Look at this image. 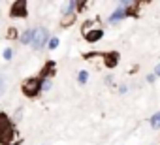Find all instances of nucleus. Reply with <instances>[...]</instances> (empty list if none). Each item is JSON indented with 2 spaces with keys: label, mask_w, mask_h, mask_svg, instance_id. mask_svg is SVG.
Here are the masks:
<instances>
[{
  "label": "nucleus",
  "mask_w": 160,
  "mask_h": 145,
  "mask_svg": "<svg viewBox=\"0 0 160 145\" xmlns=\"http://www.w3.org/2000/svg\"><path fill=\"white\" fill-rule=\"evenodd\" d=\"M21 143L23 138H19L15 122L8 113L0 111V145H21Z\"/></svg>",
  "instance_id": "1"
},
{
  "label": "nucleus",
  "mask_w": 160,
  "mask_h": 145,
  "mask_svg": "<svg viewBox=\"0 0 160 145\" xmlns=\"http://www.w3.org/2000/svg\"><path fill=\"white\" fill-rule=\"evenodd\" d=\"M21 92H23L27 98H36V96H40V92H42V79H40L38 76L27 78V79L21 83Z\"/></svg>",
  "instance_id": "2"
},
{
  "label": "nucleus",
  "mask_w": 160,
  "mask_h": 145,
  "mask_svg": "<svg viewBox=\"0 0 160 145\" xmlns=\"http://www.w3.org/2000/svg\"><path fill=\"white\" fill-rule=\"evenodd\" d=\"M49 43V30L45 27H36L34 28V38H32V49L34 51H42L43 47H47Z\"/></svg>",
  "instance_id": "3"
},
{
  "label": "nucleus",
  "mask_w": 160,
  "mask_h": 145,
  "mask_svg": "<svg viewBox=\"0 0 160 145\" xmlns=\"http://www.w3.org/2000/svg\"><path fill=\"white\" fill-rule=\"evenodd\" d=\"M28 15V2L27 0H15L10 6V17L13 19H25Z\"/></svg>",
  "instance_id": "4"
},
{
  "label": "nucleus",
  "mask_w": 160,
  "mask_h": 145,
  "mask_svg": "<svg viewBox=\"0 0 160 145\" xmlns=\"http://www.w3.org/2000/svg\"><path fill=\"white\" fill-rule=\"evenodd\" d=\"M55 74H57V62H55V60H45V64L42 66L38 78H40L42 81H45V79H53Z\"/></svg>",
  "instance_id": "5"
},
{
  "label": "nucleus",
  "mask_w": 160,
  "mask_h": 145,
  "mask_svg": "<svg viewBox=\"0 0 160 145\" xmlns=\"http://www.w3.org/2000/svg\"><path fill=\"white\" fill-rule=\"evenodd\" d=\"M100 58H104V66H106V68L113 70V68L119 64L121 55H119V51H106V53H100Z\"/></svg>",
  "instance_id": "6"
},
{
  "label": "nucleus",
  "mask_w": 160,
  "mask_h": 145,
  "mask_svg": "<svg viewBox=\"0 0 160 145\" xmlns=\"http://www.w3.org/2000/svg\"><path fill=\"white\" fill-rule=\"evenodd\" d=\"M83 38H85V42H89V43H96L98 40H102L104 38V28H91V30H87V32H83Z\"/></svg>",
  "instance_id": "7"
},
{
  "label": "nucleus",
  "mask_w": 160,
  "mask_h": 145,
  "mask_svg": "<svg viewBox=\"0 0 160 145\" xmlns=\"http://www.w3.org/2000/svg\"><path fill=\"white\" fill-rule=\"evenodd\" d=\"M75 19H77V13H75V12H68V13H64V15L60 17V28H68V27H72V25L75 23Z\"/></svg>",
  "instance_id": "8"
},
{
  "label": "nucleus",
  "mask_w": 160,
  "mask_h": 145,
  "mask_svg": "<svg viewBox=\"0 0 160 145\" xmlns=\"http://www.w3.org/2000/svg\"><path fill=\"white\" fill-rule=\"evenodd\" d=\"M34 28H36V27H30V28H27L25 32H21V34H19V43L30 45V43H32V38H34Z\"/></svg>",
  "instance_id": "9"
},
{
  "label": "nucleus",
  "mask_w": 160,
  "mask_h": 145,
  "mask_svg": "<svg viewBox=\"0 0 160 145\" xmlns=\"http://www.w3.org/2000/svg\"><path fill=\"white\" fill-rule=\"evenodd\" d=\"M124 17H126V13H124V8H117V10H115V12L109 15V19H108V21H109L111 25H117V23H121Z\"/></svg>",
  "instance_id": "10"
},
{
  "label": "nucleus",
  "mask_w": 160,
  "mask_h": 145,
  "mask_svg": "<svg viewBox=\"0 0 160 145\" xmlns=\"http://www.w3.org/2000/svg\"><path fill=\"white\" fill-rule=\"evenodd\" d=\"M87 81H89V72H87V70L77 72V83H79V85H85Z\"/></svg>",
  "instance_id": "11"
},
{
  "label": "nucleus",
  "mask_w": 160,
  "mask_h": 145,
  "mask_svg": "<svg viewBox=\"0 0 160 145\" xmlns=\"http://www.w3.org/2000/svg\"><path fill=\"white\" fill-rule=\"evenodd\" d=\"M149 122H151V126H152L154 130H158V128H160V111H158V113H154V115L149 119Z\"/></svg>",
  "instance_id": "12"
},
{
  "label": "nucleus",
  "mask_w": 160,
  "mask_h": 145,
  "mask_svg": "<svg viewBox=\"0 0 160 145\" xmlns=\"http://www.w3.org/2000/svg\"><path fill=\"white\" fill-rule=\"evenodd\" d=\"M8 40H19V32H17V28L15 27H10V30H8Z\"/></svg>",
  "instance_id": "13"
},
{
  "label": "nucleus",
  "mask_w": 160,
  "mask_h": 145,
  "mask_svg": "<svg viewBox=\"0 0 160 145\" xmlns=\"http://www.w3.org/2000/svg\"><path fill=\"white\" fill-rule=\"evenodd\" d=\"M2 58H4V60H12V58H13V49H12V47H6V49L2 51Z\"/></svg>",
  "instance_id": "14"
},
{
  "label": "nucleus",
  "mask_w": 160,
  "mask_h": 145,
  "mask_svg": "<svg viewBox=\"0 0 160 145\" xmlns=\"http://www.w3.org/2000/svg\"><path fill=\"white\" fill-rule=\"evenodd\" d=\"M57 47H58V38H57V36H53V38H49V43H47V49H51V51H53V49H57Z\"/></svg>",
  "instance_id": "15"
},
{
  "label": "nucleus",
  "mask_w": 160,
  "mask_h": 145,
  "mask_svg": "<svg viewBox=\"0 0 160 145\" xmlns=\"http://www.w3.org/2000/svg\"><path fill=\"white\" fill-rule=\"evenodd\" d=\"M51 87H53V79H45V81H42V92L51 91Z\"/></svg>",
  "instance_id": "16"
},
{
  "label": "nucleus",
  "mask_w": 160,
  "mask_h": 145,
  "mask_svg": "<svg viewBox=\"0 0 160 145\" xmlns=\"http://www.w3.org/2000/svg\"><path fill=\"white\" fill-rule=\"evenodd\" d=\"M6 87H8V79L4 76H0V96L6 92Z\"/></svg>",
  "instance_id": "17"
},
{
  "label": "nucleus",
  "mask_w": 160,
  "mask_h": 145,
  "mask_svg": "<svg viewBox=\"0 0 160 145\" xmlns=\"http://www.w3.org/2000/svg\"><path fill=\"white\" fill-rule=\"evenodd\" d=\"M87 6H89L87 2H77V4H75V12H77V13H81L83 10H87Z\"/></svg>",
  "instance_id": "18"
},
{
  "label": "nucleus",
  "mask_w": 160,
  "mask_h": 145,
  "mask_svg": "<svg viewBox=\"0 0 160 145\" xmlns=\"http://www.w3.org/2000/svg\"><path fill=\"white\" fill-rule=\"evenodd\" d=\"M154 79H156L154 74H149V76H147V81H149V83H154Z\"/></svg>",
  "instance_id": "19"
},
{
  "label": "nucleus",
  "mask_w": 160,
  "mask_h": 145,
  "mask_svg": "<svg viewBox=\"0 0 160 145\" xmlns=\"http://www.w3.org/2000/svg\"><path fill=\"white\" fill-rule=\"evenodd\" d=\"M126 91H128V87H126V85H121V87H119V94H124Z\"/></svg>",
  "instance_id": "20"
},
{
  "label": "nucleus",
  "mask_w": 160,
  "mask_h": 145,
  "mask_svg": "<svg viewBox=\"0 0 160 145\" xmlns=\"http://www.w3.org/2000/svg\"><path fill=\"white\" fill-rule=\"evenodd\" d=\"M152 74H154V76H156V78H160V64H158V66H156V68H154V72H152Z\"/></svg>",
  "instance_id": "21"
}]
</instances>
